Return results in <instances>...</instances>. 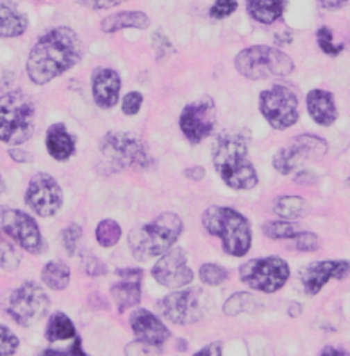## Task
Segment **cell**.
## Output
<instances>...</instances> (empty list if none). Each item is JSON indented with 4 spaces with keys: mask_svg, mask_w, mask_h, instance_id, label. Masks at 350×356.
<instances>
[{
    "mask_svg": "<svg viewBox=\"0 0 350 356\" xmlns=\"http://www.w3.org/2000/svg\"><path fill=\"white\" fill-rule=\"evenodd\" d=\"M185 176L190 178V179H193V181H200V179H203L204 176H206V172H204V169L201 166H194V168L186 169L185 170Z\"/></svg>",
    "mask_w": 350,
    "mask_h": 356,
    "instance_id": "cell-45",
    "label": "cell"
},
{
    "mask_svg": "<svg viewBox=\"0 0 350 356\" xmlns=\"http://www.w3.org/2000/svg\"><path fill=\"white\" fill-rule=\"evenodd\" d=\"M84 268L90 275H100L106 271L104 265L93 255H88L84 258Z\"/></svg>",
    "mask_w": 350,
    "mask_h": 356,
    "instance_id": "cell-41",
    "label": "cell"
},
{
    "mask_svg": "<svg viewBox=\"0 0 350 356\" xmlns=\"http://www.w3.org/2000/svg\"><path fill=\"white\" fill-rule=\"evenodd\" d=\"M45 144L49 155L56 161H67L76 151V141L63 124L48 128Z\"/></svg>",
    "mask_w": 350,
    "mask_h": 356,
    "instance_id": "cell-22",
    "label": "cell"
},
{
    "mask_svg": "<svg viewBox=\"0 0 350 356\" xmlns=\"http://www.w3.org/2000/svg\"><path fill=\"white\" fill-rule=\"evenodd\" d=\"M214 165L219 176L233 189H252L258 175L248 158L247 141L241 134H223L214 149Z\"/></svg>",
    "mask_w": 350,
    "mask_h": 356,
    "instance_id": "cell-2",
    "label": "cell"
},
{
    "mask_svg": "<svg viewBox=\"0 0 350 356\" xmlns=\"http://www.w3.org/2000/svg\"><path fill=\"white\" fill-rule=\"evenodd\" d=\"M240 277L253 291L274 293L279 291L290 277L289 265L278 257H267L248 261L240 268Z\"/></svg>",
    "mask_w": 350,
    "mask_h": 356,
    "instance_id": "cell-7",
    "label": "cell"
},
{
    "mask_svg": "<svg viewBox=\"0 0 350 356\" xmlns=\"http://www.w3.org/2000/svg\"><path fill=\"white\" fill-rule=\"evenodd\" d=\"M249 295L245 293V292H241V293H235L233 295L224 305L223 310L227 314V315H237L238 312H244L245 310V306L248 303V300H245Z\"/></svg>",
    "mask_w": 350,
    "mask_h": 356,
    "instance_id": "cell-38",
    "label": "cell"
},
{
    "mask_svg": "<svg viewBox=\"0 0 350 356\" xmlns=\"http://www.w3.org/2000/svg\"><path fill=\"white\" fill-rule=\"evenodd\" d=\"M181 129L193 144L201 143L212 134L215 127V104L210 96H204L188 104L181 114Z\"/></svg>",
    "mask_w": 350,
    "mask_h": 356,
    "instance_id": "cell-14",
    "label": "cell"
},
{
    "mask_svg": "<svg viewBox=\"0 0 350 356\" xmlns=\"http://www.w3.org/2000/svg\"><path fill=\"white\" fill-rule=\"evenodd\" d=\"M77 336V330L72 319L63 312H55L51 315L45 329V337L49 343L69 340Z\"/></svg>",
    "mask_w": 350,
    "mask_h": 356,
    "instance_id": "cell-26",
    "label": "cell"
},
{
    "mask_svg": "<svg viewBox=\"0 0 350 356\" xmlns=\"http://www.w3.org/2000/svg\"><path fill=\"white\" fill-rule=\"evenodd\" d=\"M299 99L292 89L283 86L260 93V111L267 122L278 131L290 128L299 121Z\"/></svg>",
    "mask_w": 350,
    "mask_h": 356,
    "instance_id": "cell-9",
    "label": "cell"
},
{
    "mask_svg": "<svg viewBox=\"0 0 350 356\" xmlns=\"http://www.w3.org/2000/svg\"><path fill=\"white\" fill-rule=\"evenodd\" d=\"M182 230L181 218L173 213L160 214L152 222L131 230L129 245L134 258L137 261H148L163 255L174 245Z\"/></svg>",
    "mask_w": 350,
    "mask_h": 356,
    "instance_id": "cell-3",
    "label": "cell"
},
{
    "mask_svg": "<svg viewBox=\"0 0 350 356\" xmlns=\"http://www.w3.org/2000/svg\"><path fill=\"white\" fill-rule=\"evenodd\" d=\"M238 7L237 0H217L211 7V17L215 19H222L231 15Z\"/></svg>",
    "mask_w": 350,
    "mask_h": 356,
    "instance_id": "cell-37",
    "label": "cell"
},
{
    "mask_svg": "<svg viewBox=\"0 0 350 356\" xmlns=\"http://www.w3.org/2000/svg\"><path fill=\"white\" fill-rule=\"evenodd\" d=\"M93 97L99 107L112 108L119 100L121 79L111 69H100L93 76Z\"/></svg>",
    "mask_w": 350,
    "mask_h": 356,
    "instance_id": "cell-20",
    "label": "cell"
},
{
    "mask_svg": "<svg viewBox=\"0 0 350 356\" xmlns=\"http://www.w3.org/2000/svg\"><path fill=\"white\" fill-rule=\"evenodd\" d=\"M149 24V18L141 11H122L104 18L101 22V31L106 33H114L125 28L147 29Z\"/></svg>",
    "mask_w": 350,
    "mask_h": 356,
    "instance_id": "cell-24",
    "label": "cell"
},
{
    "mask_svg": "<svg viewBox=\"0 0 350 356\" xmlns=\"http://www.w3.org/2000/svg\"><path fill=\"white\" fill-rule=\"evenodd\" d=\"M43 356H89L84 353L83 346H81V340L77 337L74 344L67 350V351H55V350H47L44 351Z\"/></svg>",
    "mask_w": 350,
    "mask_h": 356,
    "instance_id": "cell-40",
    "label": "cell"
},
{
    "mask_svg": "<svg viewBox=\"0 0 350 356\" xmlns=\"http://www.w3.org/2000/svg\"><path fill=\"white\" fill-rule=\"evenodd\" d=\"M206 230L222 240L223 250L233 257H244L252 245V230L248 220L230 207H208L203 214Z\"/></svg>",
    "mask_w": 350,
    "mask_h": 356,
    "instance_id": "cell-4",
    "label": "cell"
},
{
    "mask_svg": "<svg viewBox=\"0 0 350 356\" xmlns=\"http://www.w3.org/2000/svg\"><path fill=\"white\" fill-rule=\"evenodd\" d=\"M117 274L121 275V281L112 285L111 296L118 307V312H125L131 307L137 306L141 302V268H121L117 270Z\"/></svg>",
    "mask_w": 350,
    "mask_h": 356,
    "instance_id": "cell-19",
    "label": "cell"
},
{
    "mask_svg": "<svg viewBox=\"0 0 350 356\" xmlns=\"http://www.w3.org/2000/svg\"><path fill=\"white\" fill-rule=\"evenodd\" d=\"M44 284L52 291H63L70 282V268L62 261H52L42 271Z\"/></svg>",
    "mask_w": 350,
    "mask_h": 356,
    "instance_id": "cell-27",
    "label": "cell"
},
{
    "mask_svg": "<svg viewBox=\"0 0 350 356\" xmlns=\"http://www.w3.org/2000/svg\"><path fill=\"white\" fill-rule=\"evenodd\" d=\"M349 274L348 261L313 262L301 274V282L308 295H316L330 281V278L344 280Z\"/></svg>",
    "mask_w": 350,
    "mask_h": 356,
    "instance_id": "cell-17",
    "label": "cell"
},
{
    "mask_svg": "<svg viewBox=\"0 0 350 356\" xmlns=\"http://www.w3.org/2000/svg\"><path fill=\"white\" fill-rule=\"evenodd\" d=\"M122 1L125 0H85L88 6L92 8H110L121 4Z\"/></svg>",
    "mask_w": 350,
    "mask_h": 356,
    "instance_id": "cell-43",
    "label": "cell"
},
{
    "mask_svg": "<svg viewBox=\"0 0 350 356\" xmlns=\"http://www.w3.org/2000/svg\"><path fill=\"white\" fill-rule=\"evenodd\" d=\"M320 356H348V354L344 351V350H340V348H335L333 346H328L326 347Z\"/></svg>",
    "mask_w": 350,
    "mask_h": 356,
    "instance_id": "cell-47",
    "label": "cell"
},
{
    "mask_svg": "<svg viewBox=\"0 0 350 356\" xmlns=\"http://www.w3.org/2000/svg\"><path fill=\"white\" fill-rule=\"evenodd\" d=\"M35 104L21 90L0 96V141L19 145L28 141L35 131Z\"/></svg>",
    "mask_w": 350,
    "mask_h": 356,
    "instance_id": "cell-5",
    "label": "cell"
},
{
    "mask_svg": "<svg viewBox=\"0 0 350 356\" xmlns=\"http://www.w3.org/2000/svg\"><path fill=\"white\" fill-rule=\"evenodd\" d=\"M142 95L138 92H131L124 97L122 110L126 115H134L140 111V107L142 104Z\"/></svg>",
    "mask_w": 350,
    "mask_h": 356,
    "instance_id": "cell-39",
    "label": "cell"
},
{
    "mask_svg": "<svg viewBox=\"0 0 350 356\" xmlns=\"http://www.w3.org/2000/svg\"><path fill=\"white\" fill-rule=\"evenodd\" d=\"M0 229L31 254H40L44 250L39 225L29 214L21 210L1 209Z\"/></svg>",
    "mask_w": 350,
    "mask_h": 356,
    "instance_id": "cell-12",
    "label": "cell"
},
{
    "mask_svg": "<svg viewBox=\"0 0 350 356\" xmlns=\"http://www.w3.org/2000/svg\"><path fill=\"white\" fill-rule=\"evenodd\" d=\"M200 280L207 284V285H219L222 282H224L228 277V271L224 267L219 266L215 264H206L200 267L199 271Z\"/></svg>",
    "mask_w": 350,
    "mask_h": 356,
    "instance_id": "cell-32",
    "label": "cell"
},
{
    "mask_svg": "<svg viewBox=\"0 0 350 356\" xmlns=\"http://www.w3.org/2000/svg\"><path fill=\"white\" fill-rule=\"evenodd\" d=\"M8 154L18 163H29L33 161V156L29 152L22 151V149H10Z\"/></svg>",
    "mask_w": 350,
    "mask_h": 356,
    "instance_id": "cell-42",
    "label": "cell"
},
{
    "mask_svg": "<svg viewBox=\"0 0 350 356\" xmlns=\"http://www.w3.org/2000/svg\"><path fill=\"white\" fill-rule=\"evenodd\" d=\"M25 200L40 217H52L63 204V192L55 178L47 173H39L31 179Z\"/></svg>",
    "mask_w": 350,
    "mask_h": 356,
    "instance_id": "cell-13",
    "label": "cell"
},
{
    "mask_svg": "<svg viewBox=\"0 0 350 356\" xmlns=\"http://www.w3.org/2000/svg\"><path fill=\"white\" fill-rule=\"evenodd\" d=\"M285 6L286 0H249L248 11L258 22L269 25L282 17Z\"/></svg>",
    "mask_w": 350,
    "mask_h": 356,
    "instance_id": "cell-25",
    "label": "cell"
},
{
    "mask_svg": "<svg viewBox=\"0 0 350 356\" xmlns=\"http://www.w3.org/2000/svg\"><path fill=\"white\" fill-rule=\"evenodd\" d=\"M296 240V248L304 252H312L319 250V238L315 233L306 232V233H297L294 236Z\"/></svg>",
    "mask_w": 350,
    "mask_h": 356,
    "instance_id": "cell-36",
    "label": "cell"
},
{
    "mask_svg": "<svg viewBox=\"0 0 350 356\" xmlns=\"http://www.w3.org/2000/svg\"><path fill=\"white\" fill-rule=\"evenodd\" d=\"M262 233L272 240H283V238H294L299 233V227L292 222L286 221H269L262 225Z\"/></svg>",
    "mask_w": 350,
    "mask_h": 356,
    "instance_id": "cell-30",
    "label": "cell"
},
{
    "mask_svg": "<svg viewBox=\"0 0 350 356\" xmlns=\"http://www.w3.org/2000/svg\"><path fill=\"white\" fill-rule=\"evenodd\" d=\"M28 28V18L21 13L15 4H0V38L10 39L25 33Z\"/></svg>",
    "mask_w": 350,
    "mask_h": 356,
    "instance_id": "cell-23",
    "label": "cell"
},
{
    "mask_svg": "<svg viewBox=\"0 0 350 356\" xmlns=\"http://www.w3.org/2000/svg\"><path fill=\"white\" fill-rule=\"evenodd\" d=\"M100 149L106 158L119 168L145 170L152 165V159L144 143L131 134L111 132L106 134L100 143Z\"/></svg>",
    "mask_w": 350,
    "mask_h": 356,
    "instance_id": "cell-8",
    "label": "cell"
},
{
    "mask_svg": "<svg viewBox=\"0 0 350 356\" xmlns=\"http://www.w3.org/2000/svg\"><path fill=\"white\" fill-rule=\"evenodd\" d=\"M235 69L249 80H267L289 76L294 70V63L289 55L276 48L255 45L237 55Z\"/></svg>",
    "mask_w": 350,
    "mask_h": 356,
    "instance_id": "cell-6",
    "label": "cell"
},
{
    "mask_svg": "<svg viewBox=\"0 0 350 356\" xmlns=\"http://www.w3.org/2000/svg\"><path fill=\"white\" fill-rule=\"evenodd\" d=\"M3 188H4V185H3V179H1V176H0V195L3 192Z\"/></svg>",
    "mask_w": 350,
    "mask_h": 356,
    "instance_id": "cell-48",
    "label": "cell"
},
{
    "mask_svg": "<svg viewBox=\"0 0 350 356\" xmlns=\"http://www.w3.org/2000/svg\"><path fill=\"white\" fill-rule=\"evenodd\" d=\"M131 326L138 341L149 347L162 346L172 334L167 326L147 309H138L131 312Z\"/></svg>",
    "mask_w": 350,
    "mask_h": 356,
    "instance_id": "cell-18",
    "label": "cell"
},
{
    "mask_svg": "<svg viewBox=\"0 0 350 356\" xmlns=\"http://www.w3.org/2000/svg\"><path fill=\"white\" fill-rule=\"evenodd\" d=\"M40 356H43V355H40Z\"/></svg>",
    "mask_w": 350,
    "mask_h": 356,
    "instance_id": "cell-49",
    "label": "cell"
},
{
    "mask_svg": "<svg viewBox=\"0 0 350 356\" xmlns=\"http://www.w3.org/2000/svg\"><path fill=\"white\" fill-rule=\"evenodd\" d=\"M19 347L18 337L4 325L0 323V356H12Z\"/></svg>",
    "mask_w": 350,
    "mask_h": 356,
    "instance_id": "cell-33",
    "label": "cell"
},
{
    "mask_svg": "<svg viewBox=\"0 0 350 356\" xmlns=\"http://www.w3.org/2000/svg\"><path fill=\"white\" fill-rule=\"evenodd\" d=\"M200 288L173 292L160 302L162 312L169 321L176 325L194 323L203 315L200 307Z\"/></svg>",
    "mask_w": 350,
    "mask_h": 356,
    "instance_id": "cell-16",
    "label": "cell"
},
{
    "mask_svg": "<svg viewBox=\"0 0 350 356\" xmlns=\"http://www.w3.org/2000/svg\"><path fill=\"white\" fill-rule=\"evenodd\" d=\"M327 10H337L348 4L349 0H317Z\"/></svg>",
    "mask_w": 350,
    "mask_h": 356,
    "instance_id": "cell-46",
    "label": "cell"
},
{
    "mask_svg": "<svg viewBox=\"0 0 350 356\" xmlns=\"http://www.w3.org/2000/svg\"><path fill=\"white\" fill-rule=\"evenodd\" d=\"M21 262V255L19 252L11 245L7 240H4L0 236V267L8 271L15 270L19 266Z\"/></svg>",
    "mask_w": 350,
    "mask_h": 356,
    "instance_id": "cell-31",
    "label": "cell"
},
{
    "mask_svg": "<svg viewBox=\"0 0 350 356\" xmlns=\"http://www.w3.org/2000/svg\"><path fill=\"white\" fill-rule=\"evenodd\" d=\"M121 236L122 229L114 220H104L96 227V240L104 248L114 247L121 240Z\"/></svg>",
    "mask_w": 350,
    "mask_h": 356,
    "instance_id": "cell-29",
    "label": "cell"
},
{
    "mask_svg": "<svg viewBox=\"0 0 350 356\" xmlns=\"http://www.w3.org/2000/svg\"><path fill=\"white\" fill-rule=\"evenodd\" d=\"M327 148V143L323 138L312 134H301L296 137L292 144L281 148L275 154L272 163L279 173L289 175L304 165L306 161L322 159L326 155Z\"/></svg>",
    "mask_w": 350,
    "mask_h": 356,
    "instance_id": "cell-11",
    "label": "cell"
},
{
    "mask_svg": "<svg viewBox=\"0 0 350 356\" xmlns=\"http://www.w3.org/2000/svg\"><path fill=\"white\" fill-rule=\"evenodd\" d=\"M153 278L169 289H178L192 282L193 271L188 266V258L182 248H173L163 254L152 268Z\"/></svg>",
    "mask_w": 350,
    "mask_h": 356,
    "instance_id": "cell-15",
    "label": "cell"
},
{
    "mask_svg": "<svg viewBox=\"0 0 350 356\" xmlns=\"http://www.w3.org/2000/svg\"><path fill=\"white\" fill-rule=\"evenodd\" d=\"M84 54V45L70 28H55L45 33L32 48L26 72L29 79L44 86L76 66Z\"/></svg>",
    "mask_w": 350,
    "mask_h": 356,
    "instance_id": "cell-1",
    "label": "cell"
},
{
    "mask_svg": "<svg viewBox=\"0 0 350 356\" xmlns=\"http://www.w3.org/2000/svg\"><path fill=\"white\" fill-rule=\"evenodd\" d=\"M49 298L43 288L29 281L12 292L8 312L17 323L31 326L43 319L49 310Z\"/></svg>",
    "mask_w": 350,
    "mask_h": 356,
    "instance_id": "cell-10",
    "label": "cell"
},
{
    "mask_svg": "<svg viewBox=\"0 0 350 356\" xmlns=\"http://www.w3.org/2000/svg\"><path fill=\"white\" fill-rule=\"evenodd\" d=\"M81 236H83V229L76 223H72L70 226H67L63 230V244H65V248L69 252V255L76 254V251L78 248V243L81 240Z\"/></svg>",
    "mask_w": 350,
    "mask_h": 356,
    "instance_id": "cell-34",
    "label": "cell"
},
{
    "mask_svg": "<svg viewBox=\"0 0 350 356\" xmlns=\"http://www.w3.org/2000/svg\"><path fill=\"white\" fill-rule=\"evenodd\" d=\"M308 111L313 121L322 127H330L335 122L338 111L335 107L334 95L323 89H313L306 97Z\"/></svg>",
    "mask_w": 350,
    "mask_h": 356,
    "instance_id": "cell-21",
    "label": "cell"
},
{
    "mask_svg": "<svg viewBox=\"0 0 350 356\" xmlns=\"http://www.w3.org/2000/svg\"><path fill=\"white\" fill-rule=\"evenodd\" d=\"M306 199L300 196H281L274 203V213L285 220H296L306 213Z\"/></svg>",
    "mask_w": 350,
    "mask_h": 356,
    "instance_id": "cell-28",
    "label": "cell"
},
{
    "mask_svg": "<svg viewBox=\"0 0 350 356\" xmlns=\"http://www.w3.org/2000/svg\"><path fill=\"white\" fill-rule=\"evenodd\" d=\"M194 356H222V344L220 343H211L200 350Z\"/></svg>",
    "mask_w": 350,
    "mask_h": 356,
    "instance_id": "cell-44",
    "label": "cell"
},
{
    "mask_svg": "<svg viewBox=\"0 0 350 356\" xmlns=\"http://www.w3.org/2000/svg\"><path fill=\"white\" fill-rule=\"evenodd\" d=\"M317 43L320 45V48L327 54V55H331V56H335L338 55L342 49H344V45L334 44L333 43V33L328 28L323 26L317 31Z\"/></svg>",
    "mask_w": 350,
    "mask_h": 356,
    "instance_id": "cell-35",
    "label": "cell"
}]
</instances>
